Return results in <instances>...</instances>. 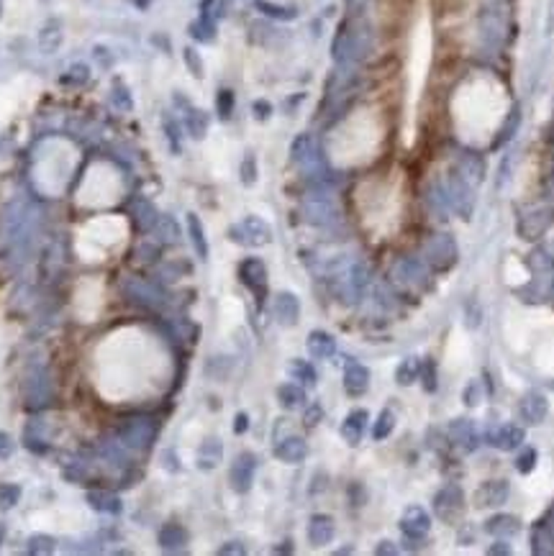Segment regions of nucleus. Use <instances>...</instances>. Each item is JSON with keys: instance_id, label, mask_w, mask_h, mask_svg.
Returning <instances> with one entry per match:
<instances>
[{"instance_id": "obj_5", "label": "nucleus", "mask_w": 554, "mask_h": 556, "mask_svg": "<svg viewBox=\"0 0 554 556\" xmlns=\"http://www.w3.org/2000/svg\"><path fill=\"white\" fill-rule=\"evenodd\" d=\"M254 472H257V456H254L252 451L239 454L237 461L231 464V472H229L234 493H239V495L249 493V487H252V482H254Z\"/></svg>"}, {"instance_id": "obj_10", "label": "nucleus", "mask_w": 554, "mask_h": 556, "mask_svg": "<svg viewBox=\"0 0 554 556\" xmlns=\"http://www.w3.org/2000/svg\"><path fill=\"white\" fill-rule=\"evenodd\" d=\"M506 497H508L506 479H488V482H483L475 490L472 502H475V508H495V505H503Z\"/></svg>"}, {"instance_id": "obj_41", "label": "nucleus", "mask_w": 554, "mask_h": 556, "mask_svg": "<svg viewBox=\"0 0 554 556\" xmlns=\"http://www.w3.org/2000/svg\"><path fill=\"white\" fill-rule=\"evenodd\" d=\"M375 554H398V548L390 543V541H382L380 546L375 548Z\"/></svg>"}, {"instance_id": "obj_11", "label": "nucleus", "mask_w": 554, "mask_h": 556, "mask_svg": "<svg viewBox=\"0 0 554 556\" xmlns=\"http://www.w3.org/2000/svg\"><path fill=\"white\" fill-rule=\"evenodd\" d=\"M370 387V372L367 366H362L359 362H349L347 369H344V389H347L352 397H359L367 392Z\"/></svg>"}, {"instance_id": "obj_4", "label": "nucleus", "mask_w": 554, "mask_h": 556, "mask_svg": "<svg viewBox=\"0 0 554 556\" xmlns=\"http://www.w3.org/2000/svg\"><path fill=\"white\" fill-rule=\"evenodd\" d=\"M154 436H157V426L149 418H131L119 431L121 444H126L128 449H149Z\"/></svg>"}, {"instance_id": "obj_28", "label": "nucleus", "mask_w": 554, "mask_h": 556, "mask_svg": "<svg viewBox=\"0 0 554 556\" xmlns=\"http://www.w3.org/2000/svg\"><path fill=\"white\" fill-rule=\"evenodd\" d=\"M154 231L159 233V241H162V244H174V241L180 238V229H177L174 218H170V215H159L157 223H154Z\"/></svg>"}, {"instance_id": "obj_31", "label": "nucleus", "mask_w": 554, "mask_h": 556, "mask_svg": "<svg viewBox=\"0 0 554 556\" xmlns=\"http://www.w3.org/2000/svg\"><path fill=\"white\" fill-rule=\"evenodd\" d=\"M18 500H21V487L10 485V482H3V485H0V510L16 508Z\"/></svg>"}, {"instance_id": "obj_2", "label": "nucleus", "mask_w": 554, "mask_h": 556, "mask_svg": "<svg viewBox=\"0 0 554 556\" xmlns=\"http://www.w3.org/2000/svg\"><path fill=\"white\" fill-rule=\"evenodd\" d=\"M424 256L436 272H447L457 262V241L449 233H431L424 244Z\"/></svg>"}, {"instance_id": "obj_7", "label": "nucleus", "mask_w": 554, "mask_h": 556, "mask_svg": "<svg viewBox=\"0 0 554 556\" xmlns=\"http://www.w3.org/2000/svg\"><path fill=\"white\" fill-rule=\"evenodd\" d=\"M396 277L403 282L405 287H413V290H426L431 277H428V270L424 267L421 259H413V256H405L396 264Z\"/></svg>"}, {"instance_id": "obj_9", "label": "nucleus", "mask_w": 554, "mask_h": 556, "mask_svg": "<svg viewBox=\"0 0 554 556\" xmlns=\"http://www.w3.org/2000/svg\"><path fill=\"white\" fill-rule=\"evenodd\" d=\"M239 277H241V282L257 295V300L264 298V293H267V270H264L262 259H257V256L244 259L241 267H239Z\"/></svg>"}, {"instance_id": "obj_30", "label": "nucleus", "mask_w": 554, "mask_h": 556, "mask_svg": "<svg viewBox=\"0 0 554 556\" xmlns=\"http://www.w3.org/2000/svg\"><path fill=\"white\" fill-rule=\"evenodd\" d=\"M544 410H546V406H544V400L541 397H526L521 403V415L526 418L529 423H537L541 415H544Z\"/></svg>"}, {"instance_id": "obj_21", "label": "nucleus", "mask_w": 554, "mask_h": 556, "mask_svg": "<svg viewBox=\"0 0 554 556\" xmlns=\"http://www.w3.org/2000/svg\"><path fill=\"white\" fill-rule=\"evenodd\" d=\"M488 438H491L493 446H498L503 451H511V449H516V446L521 444L523 433H521V428H516V426H503V428L493 431Z\"/></svg>"}, {"instance_id": "obj_24", "label": "nucleus", "mask_w": 554, "mask_h": 556, "mask_svg": "<svg viewBox=\"0 0 554 556\" xmlns=\"http://www.w3.org/2000/svg\"><path fill=\"white\" fill-rule=\"evenodd\" d=\"M451 206H454V210H457L462 218H470V213H472V198H470V190L459 183V180L451 183Z\"/></svg>"}, {"instance_id": "obj_20", "label": "nucleus", "mask_w": 554, "mask_h": 556, "mask_svg": "<svg viewBox=\"0 0 554 556\" xmlns=\"http://www.w3.org/2000/svg\"><path fill=\"white\" fill-rule=\"evenodd\" d=\"M223 456V446L218 438H208L198 449V467L200 469H216Z\"/></svg>"}, {"instance_id": "obj_32", "label": "nucleus", "mask_w": 554, "mask_h": 556, "mask_svg": "<svg viewBox=\"0 0 554 556\" xmlns=\"http://www.w3.org/2000/svg\"><path fill=\"white\" fill-rule=\"evenodd\" d=\"M54 548H57V541L52 539V536H47V533H36V536L29 539V551H31V554H52Z\"/></svg>"}, {"instance_id": "obj_37", "label": "nucleus", "mask_w": 554, "mask_h": 556, "mask_svg": "<svg viewBox=\"0 0 554 556\" xmlns=\"http://www.w3.org/2000/svg\"><path fill=\"white\" fill-rule=\"evenodd\" d=\"M534 459H537V454L531 451H523L521 456H518V461H516V469H518V472H529L531 467H534Z\"/></svg>"}, {"instance_id": "obj_16", "label": "nucleus", "mask_w": 554, "mask_h": 556, "mask_svg": "<svg viewBox=\"0 0 554 556\" xmlns=\"http://www.w3.org/2000/svg\"><path fill=\"white\" fill-rule=\"evenodd\" d=\"M306 346H308V354L313 359H331L336 354V341L326 331H310Z\"/></svg>"}, {"instance_id": "obj_23", "label": "nucleus", "mask_w": 554, "mask_h": 556, "mask_svg": "<svg viewBox=\"0 0 554 556\" xmlns=\"http://www.w3.org/2000/svg\"><path fill=\"white\" fill-rule=\"evenodd\" d=\"M87 502H90V508L100 510V513H121V500L116 495L111 493H103V490H98V493H87Z\"/></svg>"}, {"instance_id": "obj_26", "label": "nucleus", "mask_w": 554, "mask_h": 556, "mask_svg": "<svg viewBox=\"0 0 554 556\" xmlns=\"http://www.w3.org/2000/svg\"><path fill=\"white\" fill-rule=\"evenodd\" d=\"M485 531L491 533V536H514L518 531V520L514 516H493L488 523H485Z\"/></svg>"}, {"instance_id": "obj_18", "label": "nucleus", "mask_w": 554, "mask_h": 556, "mask_svg": "<svg viewBox=\"0 0 554 556\" xmlns=\"http://www.w3.org/2000/svg\"><path fill=\"white\" fill-rule=\"evenodd\" d=\"M126 293L131 300L139 302V305H144V308H157L159 305V293L151 285L142 282V279H128Z\"/></svg>"}, {"instance_id": "obj_13", "label": "nucleus", "mask_w": 554, "mask_h": 556, "mask_svg": "<svg viewBox=\"0 0 554 556\" xmlns=\"http://www.w3.org/2000/svg\"><path fill=\"white\" fill-rule=\"evenodd\" d=\"M334 533V518L331 516H324V513H318V516L310 518L308 523V541L313 546H326V543H331Z\"/></svg>"}, {"instance_id": "obj_1", "label": "nucleus", "mask_w": 554, "mask_h": 556, "mask_svg": "<svg viewBox=\"0 0 554 556\" xmlns=\"http://www.w3.org/2000/svg\"><path fill=\"white\" fill-rule=\"evenodd\" d=\"M467 500L459 485H447L434 495V516L447 525H457L465 518Z\"/></svg>"}, {"instance_id": "obj_42", "label": "nucleus", "mask_w": 554, "mask_h": 556, "mask_svg": "<svg viewBox=\"0 0 554 556\" xmlns=\"http://www.w3.org/2000/svg\"><path fill=\"white\" fill-rule=\"evenodd\" d=\"M3 536H6V525L0 523V543H3Z\"/></svg>"}, {"instance_id": "obj_12", "label": "nucleus", "mask_w": 554, "mask_h": 556, "mask_svg": "<svg viewBox=\"0 0 554 556\" xmlns=\"http://www.w3.org/2000/svg\"><path fill=\"white\" fill-rule=\"evenodd\" d=\"M367 410H362V408H354L352 413L344 418V423H341V438L347 441V444L357 446L359 441H362L364 436V426H367Z\"/></svg>"}, {"instance_id": "obj_25", "label": "nucleus", "mask_w": 554, "mask_h": 556, "mask_svg": "<svg viewBox=\"0 0 554 556\" xmlns=\"http://www.w3.org/2000/svg\"><path fill=\"white\" fill-rule=\"evenodd\" d=\"M188 231H190V241L195 252H198L200 259H208V241H206V231L200 226L198 215L195 213H188Z\"/></svg>"}, {"instance_id": "obj_19", "label": "nucleus", "mask_w": 554, "mask_h": 556, "mask_svg": "<svg viewBox=\"0 0 554 556\" xmlns=\"http://www.w3.org/2000/svg\"><path fill=\"white\" fill-rule=\"evenodd\" d=\"M159 543L162 548L167 551H180L185 543H188V533L182 528L180 523H167L162 525V531H159Z\"/></svg>"}, {"instance_id": "obj_27", "label": "nucleus", "mask_w": 554, "mask_h": 556, "mask_svg": "<svg viewBox=\"0 0 554 556\" xmlns=\"http://www.w3.org/2000/svg\"><path fill=\"white\" fill-rule=\"evenodd\" d=\"M419 374H421L419 359L408 357V359H403V362L398 364V369H396V380H398V385H403V387H408V385H411L413 380H419Z\"/></svg>"}, {"instance_id": "obj_14", "label": "nucleus", "mask_w": 554, "mask_h": 556, "mask_svg": "<svg viewBox=\"0 0 554 556\" xmlns=\"http://www.w3.org/2000/svg\"><path fill=\"white\" fill-rule=\"evenodd\" d=\"M306 454H308V449H306V441L301 436H287L275 446V456L285 464H301L306 459Z\"/></svg>"}, {"instance_id": "obj_17", "label": "nucleus", "mask_w": 554, "mask_h": 556, "mask_svg": "<svg viewBox=\"0 0 554 556\" xmlns=\"http://www.w3.org/2000/svg\"><path fill=\"white\" fill-rule=\"evenodd\" d=\"M306 213H308V221L313 226H331V223L339 221V210L329 200H313V203H308Z\"/></svg>"}, {"instance_id": "obj_38", "label": "nucleus", "mask_w": 554, "mask_h": 556, "mask_svg": "<svg viewBox=\"0 0 554 556\" xmlns=\"http://www.w3.org/2000/svg\"><path fill=\"white\" fill-rule=\"evenodd\" d=\"M246 548L239 543V541H231V543H226V546L218 548V554H244Z\"/></svg>"}, {"instance_id": "obj_3", "label": "nucleus", "mask_w": 554, "mask_h": 556, "mask_svg": "<svg viewBox=\"0 0 554 556\" xmlns=\"http://www.w3.org/2000/svg\"><path fill=\"white\" fill-rule=\"evenodd\" d=\"M229 236L241 244V247H267L269 241H272V229H269L267 221H262L257 215H249L244 221L239 223V226H231L229 229Z\"/></svg>"}, {"instance_id": "obj_15", "label": "nucleus", "mask_w": 554, "mask_h": 556, "mask_svg": "<svg viewBox=\"0 0 554 556\" xmlns=\"http://www.w3.org/2000/svg\"><path fill=\"white\" fill-rule=\"evenodd\" d=\"M275 316L285 326L298 323V318H301V300L293 293H280L275 298Z\"/></svg>"}, {"instance_id": "obj_34", "label": "nucleus", "mask_w": 554, "mask_h": 556, "mask_svg": "<svg viewBox=\"0 0 554 556\" xmlns=\"http://www.w3.org/2000/svg\"><path fill=\"white\" fill-rule=\"evenodd\" d=\"M421 380H424V389L426 392H434L436 389V366H434V362H424L421 364V374H419Z\"/></svg>"}, {"instance_id": "obj_8", "label": "nucleus", "mask_w": 554, "mask_h": 556, "mask_svg": "<svg viewBox=\"0 0 554 556\" xmlns=\"http://www.w3.org/2000/svg\"><path fill=\"white\" fill-rule=\"evenodd\" d=\"M447 436H449V444L457 449L459 454H472L477 449V433L472 421L467 418H457L447 426Z\"/></svg>"}, {"instance_id": "obj_35", "label": "nucleus", "mask_w": 554, "mask_h": 556, "mask_svg": "<svg viewBox=\"0 0 554 556\" xmlns=\"http://www.w3.org/2000/svg\"><path fill=\"white\" fill-rule=\"evenodd\" d=\"M480 400H483V385H480V380L470 382L467 387H465V406L475 408L480 406Z\"/></svg>"}, {"instance_id": "obj_6", "label": "nucleus", "mask_w": 554, "mask_h": 556, "mask_svg": "<svg viewBox=\"0 0 554 556\" xmlns=\"http://www.w3.org/2000/svg\"><path fill=\"white\" fill-rule=\"evenodd\" d=\"M400 531L408 541L426 539L431 531V516L421 505H411V508H405L403 518H400Z\"/></svg>"}, {"instance_id": "obj_36", "label": "nucleus", "mask_w": 554, "mask_h": 556, "mask_svg": "<svg viewBox=\"0 0 554 556\" xmlns=\"http://www.w3.org/2000/svg\"><path fill=\"white\" fill-rule=\"evenodd\" d=\"M13 451H16V441L6 431H0V459H10Z\"/></svg>"}, {"instance_id": "obj_29", "label": "nucleus", "mask_w": 554, "mask_h": 556, "mask_svg": "<svg viewBox=\"0 0 554 556\" xmlns=\"http://www.w3.org/2000/svg\"><path fill=\"white\" fill-rule=\"evenodd\" d=\"M393 428H396V413L393 410H382L373 426V438L382 441V438H388L393 433Z\"/></svg>"}, {"instance_id": "obj_40", "label": "nucleus", "mask_w": 554, "mask_h": 556, "mask_svg": "<svg viewBox=\"0 0 554 556\" xmlns=\"http://www.w3.org/2000/svg\"><path fill=\"white\" fill-rule=\"evenodd\" d=\"M318 415H321V408L313 406V410H308V413H306V426H316Z\"/></svg>"}, {"instance_id": "obj_33", "label": "nucleus", "mask_w": 554, "mask_h": 556, "mask_svg": "<svg viewBox=\"0 0 554 556\" xmlns=\"http://www.w3.org/2000/svg\"><path fill=\"white\" fill-rule=\"evenodd\" d=\"M290 374H293L295 380L306 382V385H313V382H316V369H313L308 362H303V359H295L293 364H290Z\"/></svg>"}, {"instance_id": "obj_22", "label": "nucleus", "mask_w": 554, "mask_h": 556, "mask_svg": "<svg viewBox=\"0 0 554 556\" xmlns=\"http://www.w3.org/2000/svg\"><path fill=\"white\" fill-rule=\"evenodd\" d=\"M277 400H280V406L285 408V410H295V408H301L306 403V392H303V387L293 385V382H285V385L277 387Z\"/></svg>"}, {"instance_id": "obj_39", "label": "nucleus", "mask_w": 554, "mask_h": 556, "mask_svg": "<svg viewBox=\"0 0 554 556\" xmlns=\"http://www.w3.org/2000/svg\"><path fill=\"white\" fill-rule=\"evenodd\" d=\"M249 428V415L246 413H239L237 415V423H234V433H244Z\"/></svg>"}]
</instances>
